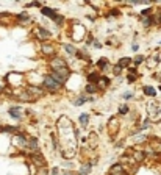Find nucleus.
Listing matches in <instances>:
<instances>
[{
    "instance_id": "f257e3e1",
    "label": "nucleus",
    "mask_w": 161,
    "mask_h": 175,
    "mask_svg": "<svg viewBox=\"0 0 161 175\" xmlns=\"http://www.w3.org/2000/svg\"><path fill=\"white\" fill-rule=\"evenodd\" d=\"M42 86L47 92H52V94H58L60 91H63V85H60V83L53 78V77L50 75V74H45V75H42Z\"/></svg>"
},
{
    "instance_id": "f03ea898",
    "label": "nucleus",
    "mask_w": 161,
    "mask_h": 175,
    "mask_svg": "<svg viewBox=\"0 0 161 175\" xmlns=\"http://www.w3.org/2000/svg\"><path fill=\"white\" fill-rule=\"evenodd\" d=\"M25 89H27V92L31 95L33 102L38 100V99H41V97H44L45 92H47V91H45L42 86H41V85H39V86H38V85H27Z\"/></svg>"
},
{
    "instance_id": "7ed1b4c3",
    "label": "nucleus",
    "mask_w": 161,
    "mask_h": 175,
    "mask_svg": "<svg viewBox=\"0 0 161 175\" xmlns=\"http://www.w3.org/2000/svg\"><path fill=\"white\" fill-rule=\"evenodd\" d=\"M41 53L44 55V57H47V58H55V57H58L57 55V45H55L53 42H42L41 44Z\"/></svg>"
},
{
    "instance_id": "20e7f679",
    "label": "nucleus",
    "mask_w": 161,
    "mask_h": 175,
    "mask_svg": "<svg viewBox=\"0 0 161 175\" xmlns=\"http://www.w3.org/2000/svg\"><path fill=\"white\" fill-rule=\"evenodd\" d=\"M28 158L30 161L36 166V169H41V167H47V161L45 156L42 155L41 152H34V153H28Z\"/></svg>"
},
{
    "instance_id": "39448f33",
    "label": "nucleus",
    "mask_w": 161,
    "mask_h": 175,
    "mask_svg": "<svg viewBox=\"0 0 161 175\" xmlns=\"http://www.w3.org/2000/svg\"><path fill=\"white\" fill-rule=\"evenodd\" d=\"M34 36H36V39L39 41L41 44L42 42H48V41L52 39V33L48 31L47 28H44V27H36V28H34Z\"/></svg>"
},
{
    "instance_id": "423d86ee",
    "label": "nucleus",
    "mask_w": 161,
    "mask_h": 175,
    "mask_svg": "<svg viewBox=\"0 0 161 175\" xmlns=\"http://www.w3.org/2000/svg\"><path fill=\"white\" fill-rule=\"evenodd\" d=\"M13 139H14V142H16L17 147H20V149H25V150H27V145H28L30 135H27V133H24V131H19L17 135L13 136Z\"/></svg>"
},
{
    "instance_id": "0eeeda50",
    "label": "nucleus",
    "mask_w": 161,
    "mask_h": 175,
    "mask_svg": "<svg viewBox=\"0 0 161 175\" xmlns=\"http://www.w3.org/2000/svg\"><path fill=\"white\" fill-rule=\"evenodd\" d=\"M66 66H67V61L64 58H61V57H55V58H52L50 61H48L50 72H55V71H58V69H61V67H66Z\"/></svg>"
},
{
    "instance_id": "6e6552de",
    "label": "nucleus",
    "mask_w": 161,
    "mask_h": 175,
    "mask_svg": "<svg viewBox=\"0 0 161 175\" xmlns=\"http://www.w3.org/2000/svg\"><path fill=\"white\" fill-rule=\"evenodd\" d=\"M141 24L144 28H150V27L153 25H158V19L157 16L153 14V16H145V17H141Z\"/></svg>"
},
{
    "instance_id": "1a4fd4ad",
    "label": "nucleus",
    "mask_w": 161,
    "mask_h": 175,
    "mask_svg": "<svg viewBox=\"0 0 161 175\" xmlns=\"http://www.w3.org/2000/svg\"><path fill=\"white\" fill-rule=\"evenodd\" d=\"M27 150H28V153L41 152V150H39V141H38L36 136H30V139H28V145H27Z\"/></svg>"
},
{
    "instance_id": "9d476101",
    "label": "nucleus",
    "mask_w": 161,
    "mask_h": 175,
    "mask_svg": "<svg viewBox=\"0 0 161 175\" xmlns=\"http://www.w3.org/2000/svg\"><path fill=\"white\" fill-rule=\"evenodd\" d=\"M102 77H103V74H100L99 71H91V72L86 74V80H88V83H94V85H97Z\"/></svg>"
},
{
    "instance_id": "9b49d317",
    "label": "nucleus",
    "mask_w": 161,
    "mask_h": 175,
    "mask_svg": "<svg viewBox=\"0 0 161 175\" xmlns=\"http://www.w3.org/2000/svg\"><path fill=\"white\" fill-rule=\"evenodd\" d=\"M119 130V119L117 117H111L108 121V133L111 136H114Z\"/></svg>"
},
{
    "instance_id": "f8f14e48",
    "label": "nucleus",
    "mask_w": 161,
    "mask_h": 175,
    "mask_svg": "<svg viewBox=\"0 0 161 175\" xmlns=\"http://www.w3.org/2000/svg\"><path fill=\"white\" fill-rule=\"evenodd\" d=\"M39 11H41V14H42V16L50 17V19H53L55 16L58 14V10H55V8H48V6H42V8H41Z\"/></svg>"
},
{
    "instance_id": "ddd939ff",
    "label": "nucleus",
    "mask_w": 161,
    "mask_h": 175,
    "mask_svg": "<svg viewBox=\"0 0 161 175\" xmlns=\"http://www.w3.org/2000/svg\"><path fill=\"white\" fill-rule=\"evenodd\" d=\"M92 166H94V163H91V161H86V163L81 164L80 171L77 172V174H78V175H89V174H91V169H92Z\"/></svg>"
},
{
    "instance_id": "4468645a",
    "label": "nucleus",
    "mask_w": 161,
    "mask_h": 175,
    "mask_svg": "<svg viewBox=\"0 0 161 175\" xmlns=\"http://www.w3.org/2000/svg\"><path fill=\"white\" fill-rule=\"evenodd\" d=\"M147 67L149 69H153V67H157L158 64H160V55L158 53H155V55H152L150 58H147Z\"/></svg>"
},
{
    "instance_id": "2eb2a0df",
    "label": "nucleus",
    "mask_w": 161,
    "mask_h": 175,
    "mask_svg": "<svg viewBox=\"0 0 161 175\" xmlns=\"http://www.w3.org/2000/svg\"><path fill=\"white\" fill-rule=\"evenodd\" d=\"M97 67H99L100 72H107L108 67H110V61H108V58H105V57L99 58V61H97Z\"/></svg>"
},
{
    "instance_id": "dca6fc26",
    "label": "nucleus",
    "mask_w": 161,
    "mask_h": 175,
    "mask_svg": "<svg viewBox=\"0 0 161 175\" xmlns=\"http://www.w3.org/2000/svg\"><path fill=\"white\" fill-rule=\"evenodd\" d=\"M142 94L147 95V97H152V99H155V97H157V89L153 88V86H150V85H144V86H142Z\"/></svg>"
},
{
    "instance_id": "f3484780",
    "label": "nucleus",
    "mask_w": 161,
    "mask_h": 175,
    "mask_svg": "<svg viewBox=\"0 0 161 175\" xmlns=\"http://www.w3.org/2000/svg\"><path fill=\"white\" fill-rule=\"evenodd\" d=\"M8 114L13 117V119H16V121H22V114H20V106H11L8 109Z\"/></svg>"
},
{
    "instance_id": "a211bd4d",
    "label": "nucleus",
    "mask_w": 161,
    "mask_h": 175,
    "mask_svg": "<svg viewBox=\"0 0 161 175\" xmlns=\"http://www.w3.org/2000/svg\"><path fill=\"white\" fill-rule=\"evenodd\" d=\"M85 92L88 95H94L97 92H100V89L97 85H94V83H86V86H85Z\"/></svg>"
},
{
    "instance_id": "6ab92c4d",
    "label": "nucleus",
    "mask_w": 161,
    "mask_h": 175,
    "mask_svg": "<svg viewBox=\"0 0 161 175\" xmlns=\"http://www.w3.org/2000/svg\"><path fill=\"white\" fill-rule=\"evenodd\" d=\"M117 64L121 66L122 69H128V67H131V64H133V58H130V57H122L121 60L117 61Z\"/></svg>"
},
{
    "instance_id": "aec40b11",
    "label": "nucleus",
    "mask_w": 161,
    "mask_h": 175,
    "mask_svg": "<svg viewBox=\"0 0 161 175\" xmlns=\"http://www.w3.org/2000/svg\"><path fill=\"white\" fill-rule=\"evenodd\" d=\"M158 113H160V105H158L157 102L150 103V105H149V117H150V119L155 117Z\"/></svg>"
},
{
    "instance_id": "412c9836",
    "label": "nucleus",
    "mask_w": 161,
    "mask_h": 175,
    "mask_svg": "<svg viewBox=\"0 0 161 175\" xmlns=\"http://www.w3.org/2000/svg\"><path fill=\"white\" fill-rule=\"evenodd\" d=\"M97 86H99V89H100V91H102V89H107L108 86H111V80L108 78L107 75H103L102 78H100V81L97 83Z\"/></svg>"
},
{
    "instance_id": "4be33fe9",
    "label": "nucleus",
    "mask_w": 161,
    "mask_h": 175,
    "mask_svg": "<svg viewBox=\"0 0 161 175\" xmlns=\"http://www.w3.org/2000/svg\"><path fill=\"white\" fill-rule=\"evenodd\" d=\"M30 20V14L27 11H22L20 14L16 16V24H24V22H28Z\"/></svg>"
},
{
    "instance_id": "5701e85b",
    "label": "nucleus",
    "mask_w": 161,
    "mask_h": 175,
    "mask_svg": "<svg viewBox=\"0 0 161 175\" xmlns=\"http://www.w3.org/2000/svg\"><path fill=\"white\" fill-rule=\"evenodd\" d=\"M63 50H64L67 55H71V57H75L77 52H78V48H75L72 44H63Z\"/></svg>"
},
{
    "instance_id": "b1692460",
    "label": "nucleus",
    "mask_w": 161,
    "mask_h": 175,
    "mask_svg": "<svg viewBox=\"0 0 161 175\" xmlns=\"http://www.w3.org/2000/svg\"><path fill=\"white\" fill-rule=\"evenodd\" d=\"M125 171V167H124V164L122 163H116V164H113L110 167V172H108V175L110 174H117V172H124Z\"/></svg>"
},
{
    "instance_id": "393cba45",
    "label": "nucleus",
    "mask_w": 161,
    "mask_h": 175,
    "mask_svg": "<svg viewBox=\"0 0 161 175\" xmlns=\"http://www.w3.org/2000/svg\"><path fill=\"white\" fill-rule=\"evenodd\" d=\"M88 95H85V94H81V95H78V97H75V99L72 100V103L75 105V106H81V105H85L88 100Z\"/></svg>"
},
{
    "instance_id": "a878e982",
    "label": "nucleus",
    "mask_w": 161,
    "mask_h": 175,
    "mask_svg": "<svg viewBox=\"0 0 161 175\" xmlns=\"http://www.w3.org/2000/svg\"><path fill=\"white\" fill-rule=\"evenodd\" d=\"M150 127H152V119H150V117H147V119H145V121H144L142 124H139V125H138L136 131H144V130L150 128Z\"/></svg>"
},
{
    "instance_id": "bb28decb",
    "label": "nucleus",
    "mask_w": 161,
    "mask_h": 175,
    "mask_svg": "<svg viewBox=\"0 0 161 175\" xmlns=\"http://www.w3.org/2000/svg\"><path fill=\"white\" fill-rule=\"evenodd\" d=\"M89 119H91V116H89L88 113H83V114H80V116H78V124L81 125V127H88Z\"/></svg>"
},
{
    "instance_id": "cd10ccee",
    "label": "nucleus",
    "mask_w": 161,
    "mask_h": 175,
    "mask_svg": "<svg viewBox=\"0 0 161 175\" xmlns=\"http://www.w3.org/2000/svg\"><path fill=\"white\" fill-rule=\"evenodd\" d=\"M52 20H53V24L57 25V27H64V25H66V17L61 16V14H57Z\"/></svg>"
},
{
    "instance_id": "c85d7f7f",
    "label": "nucleus",
    "mask_w": 161,
    "mask_h": 175,
    "mask_svg": "<svg viewBox=\"0 0 161 175\" xmlns=\"http://www.w3.org/2000/svg\"><path fill=\"white\" fill-rule=\"evenodd\" d=\"M145 61H147V57H145V55H136V57L133 58V64H135V67H138V66L144 64Z\"/></svg>"
},
{
    "instance_id": "c756f323",
    "label": "nucleus",
    "mask_w": 161,
    "mask_h": 175,
    "mask_svg": "<svg viewBox=\"0 0 161 175\" xmlns=\"http://www.w3.org/2000/svg\"><path fill=\"white\" fill-rule=\"evenodd\" d=\"M122 71H124V69H122L121 66H119V64H114V66H113V75H114V77H117V78H121Z\"/></svg>"
},
{
    "instance_id": "7c9ffc66",
    "label": "nucleus",
    "mask_w": 161,
    "mask_h": 175,
    "mask_svg": "<svg viewBox=\"0 0 161 175\" xmlns=\"http://www.w3.org/2000/svg\"><path fill=\"white\" fill-rule=\"evenodd\" d=\"M130 113V106L127 103H124V105H121L119 106V114H122V116H125V114H128Z\"/></svg>"
},
{
    "instance_id": "2f4dec72",
    "label": "nucleus",
    "mask_w": 161,
    "mask_h": 175,
    "mask_svg": "<svg viewBox=\"0 0 161 175\" xmlns=\"http://www.w3.org/2000/svg\"><path fill=\"white\" fill-rule=\"evenodd\" d=\"M5 91H8V83H6L5 77H3V78H0V94H3Z\"/></svg>"
},
{
    "instance_id": "473e14b6",
    "label": "nucleus",
    "mask_w": 161,
    "mask_h": 175,
    "mask_svg": "<svg viewBox=\"0 0 161 175\" xmlns=\"http://www.w3.org/2000/svg\"><path fill=\"white\" fill-rule=\"evenodd\" d=\"M133 97H135V94L131 92V91H125V92L122 94V99L125 100V102H128V100H131Z\"/></svg>"
},
{
    "instance_id": "72a5a7b5",
    "label": "nucleus",
    "mask_w": 161,
    "mask_h": 175,
    "mask_svg": "<svg viewBox=\"0 0 161 175\" xmlns=\"http://www.w3.org/2000/svg\"><path fill=\"white\" fill-rule=\"evenodd\" d=\"M139 78V74H128L127 75V83H135Z\"/></svg>"
},
{
    "instance_id": "f704fd0d",
    "label": "nucleus",
    "mask_w": 161,
    "mask_h": 175,
    "mask_svg": "<svg viewBox=\"0 0 161 175\" xmlns=\"http://www.w3.org/2000/svg\"><path fill=\"white\" fill-rule=\"evenodd\" d=\"M31 6H34V8H39V10H41L44 5L41 3V2H31V3H27V8H31Z\"/></svg>"
},
{
    "instance_id": "c9c22d12",
    "label": "nucleus",
    "mask_w": 161,
    "mask_h": 175,
    "mask_svg": "<svg viewBox=\"0 0 161 175\" xmlns=\"http://www.w3.org/2000/svg\"><path fill=\"white\" fill-rule=\"evenodd\" d=\"M107 16H121V10H119V8H113V10H110V13H108V14Z\"/></svg>"
},
{
    "instance_id": "e433bc0d",
    "label": "nucleus",
    "mask_w": 161,
    "mask_h": 175,
    "mask_svg": "<svg viewBox=\"0 0 161 175\" xmlns=\"http://www.w3.org/2000/svg\"><path fill=\"white\" fill-rule=\"evenodd\" d=\"M36 175H48L47 167H41V169H36Z\"/></svg>"
},
{
    "instance_id": "4c0bfd02",
    "label": "nucleus",
    "mask_w": 161,
    "mask_h": 175,
    "mask_svg": "<svg viewBox=\"0 0 161 175\" xmlns=\"http://www.w3.org/2000/svg\"><path fill=\"white\" fill-rule=\"evenodd\" d=\"M155 16H157V19H158V25H161V10L155 11Z\"/></svg>"
},
{
    "instance_id": "58836bf2",
    "label": "nucleus",
    "mask_w": 161,
    "mask_h": 175,
    "mask_svg": "<svg viewBox=\"0 0 161 175\" xmlns=\"http://www.w3.org/2000/svg\"><path fill=\"white\" fill-rule=\"evenodd\" d=\"M50 175H60V167H53L52 172H50Z\"/></svg>"
},
{
    "instance_id": "ea45409f",
    "label": "nucleus",
    "mask_w": 161,
    "mask_h": 175,
    "mask_svg": "<svg viewBox=\"0 0 161 175\" xmlns=\"http://www.w3.org/2000/svg\"><path fill=\"white\" fill-rule=\"evenodd\" d=\"M94 47H95V48H102V42H100V41H97V39H95V42H94Z\"/></svg>"
},
{
    "instance_id": "a19ab883",
    "label": "nucleus",
    "mask_w": 161,
    "mask_h": 175,
    "mask_svg": "<svg viewBox=\"0 0 161 175\" xmlns=\"http://www.w3.org/2000/svg\"><path fill=\"white\" fill-rule=\"evenodd\" d=\"M131 50H133V52H138V50H139V45L135 42V44H133V47H131Z\"/></svg>"
},
{
    "instance_id": "79ce46f5",
    "label": "nucleus",
    "mask_w": 161,
    "mask_h": 175,
    "mask_svg": "<svg viewBox=\"0 0 161 175\" xmlns=\"http://www.w3.org/2000/svg\"><path fill=\"white\" fill-rule=\"evenodd\" d=\"M110 175H128L127 171H124V172H117V174H110Z\"/></svg>"
},
{
    "instance_id": "37998d69",
    "label": "nucleus",
    "mask_w": 161,
    "mask_h": 175,
    "mask_svg": "<svg viewBox=\"0 0 161 175\" xmlns=\"http://www.w3.org/2000/svg\"><path fill=\"white\" fill-rule=\"evenodd\" d=\"M160 91H161V86H160Z\"/></svg>"
}]
</instances>
